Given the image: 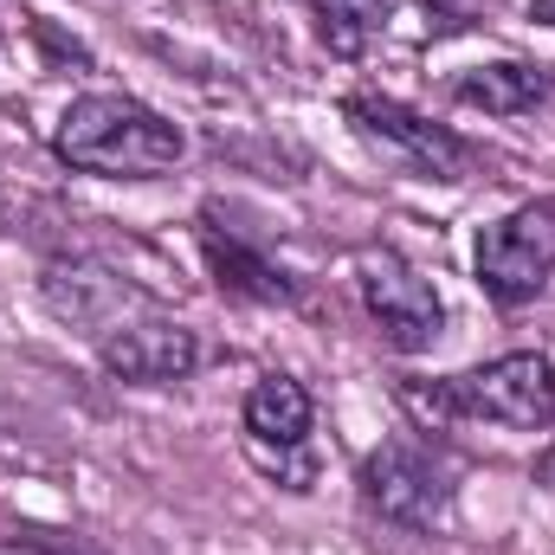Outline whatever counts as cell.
<instances>
[{"label": "cell", "instance_id": "cell-1", "mask_svg": "<svg viewBox=\"0 0 555 555\" xmlns=\"http://www.w3.org/2000/svg\"><path fill=\"white\" fill-rule=\"evenodd\" d=\"M52 155L78 175H104V181H155L168 175L181 155H188V137L149 111L142 98H124V91H91V98H72L59 130H52Z\"/></svg>", "mask_w": 555, "mask_h": 555}, {"label": "cell", "instance_id": "cell-2", "mask_svg": "<svg viewBox=\"0 0 555 555\" xmlns=\"http://www.w3.org/2000/svg\"><path fill=\"white\" fill-rule=\"evenodd\" d=\"M343 124L369 142L395 175H408V181H446L452 188V181H472L478 175V149L459 137V130H446V124L408 111L401 98L349 91L343 98Z\"/></svg>", "mask_w": 555, "mask_h": 555}, {"label": "cell", "instance_id": "cell-3", "mask_svg": "<svg viewBox=\"0 0 555 555\" xmlns=\"http://www.w3.org/2000/svg\"><path fill=\"white\" fill-rule=\"evenodd\" d=\"M446 420H491L511 433H550L555 426V362L537 349H511L485 369H465L439 382Z\"/></svg>", "mask_w": 555, "mask_h": 555}, {"label": "cell", "instance_id": "cell-4", "mask_svg": "<svg viewBox=\"0 0 555 555\" xmlns=\"http://www.w3.org/2000/svg\"><path fill=\"white\" fill-rule=\"evenodd\" d=\"M472 272H478V291H485L498 310L537 304L555 278V201H524V207H511L504 220H491V227L478 233Z\"/></svg>", "mask_w": 555, "mask_h": 555}, {"label": "cell", "instance_id": "cell-5", "mask_svg": "<svg viewBox=\"0 0 555 555\" xmlns=\"http://www.w3.org/2000/svg\"><path fill=\"white\" fill-rule=\"evenodd\" d=\"M362 504L395 530H439L452 517V465L426 439H382L362 472Z\"/></svg>", "mask_w": 555, "mask_h": 555}, {"label": "cell", "instance_id": "cell-6", "mask_svg": "<svg viewBox=\"0 0 555 555\" xmlns=\"http://www.w3.org/2000/svg\"><path fill=\"white\" fill-rule=\"evenodd\" d=\"M240 426H246V452H253V465L266 478H278L284 491H310V478H317V459H310L317 408H310V395H304L297 375H284V369L259 375L246 388Z\"/></svg>", "mask_w": 555, "mask_h": 555}, {"label": "cell", "instance_id": "cell-7", "mask_svg": "<svg viewBox=\"0 0 555 555\" xmlns=\"http://www.w3.org/2000/svg\"><path fill=\"white\" fill-rule=\"evenodd\" d=\"M356 291H362V310L369 323L382 330V343L395 356H426L446 330V304L433 291V278L408 266L395 246H375L356 259Z\"/></svg>", "mask_w": 555, "mask_h": 555}, {"label": "cell", "instance_id": "cell-8", "mask_svg": "<svg viewBox=\"0 0 555 555\" xmlns=\"http://www.w3.org/2000/svg\"><path fill=\"white\" fill-rule=\"evenodd\" d=\"M39 297H46V310H52L65 330H78V336H91V343L117 336L124 323H137V317L155 310L130 278H117L111 266H98V259H52V266L39 272Z\"/></svg>", "mask_w": 555, "mask_h": 555}, {"label": "cell", "instance_id": "cell-9", "mask_svg": "<svg viewBox=\"0 0 555 555\" xmlns=\"http://www.w3.org/2000/svg\"><path fill=\"white\" fill-rule=\"evenodd\" d=\"M98 362H104V375H117V382L168 388V382H188V375L201 369V336H194L188 323H168V317L149 310V317L124 323L117 336L98 343Z\"/></svg>", "mask_w": 555, "mask_h": 555}, {"label": "cell", "instance_id": "cell-10", "mask_svg": "<svg viewBox=\"0 0 555 555\" xmlns=\"http://www.w3.org/2000/svg\"><path fill=\"white\" fill-rule=\"evenodd\" d=\"M194 240H201V259H207V272H214V284L227 297H240V304H297V278L284 266H272L253 240H240L220 220V207H201Z\"/></svg>", "mask_w": 555, "mask_h": 555}, {"label": "cell", "instance_id": "cell-11", "mask_svg": "<svg viewBox=\"0 0 555 555\" xmlns=\"http://www.w3.org/2000/svg\"><path fill=\"white\" fill-rule=\"evenodd\" d=\"M555 91L550 65H530V59H491V65H465L452 78V104L465 111H485V117H530L543 111Z\"/></svg>", "mask_w": 555, "mask_h": 555}, {"label": "cell", "instance_id": "cell-12", "mask_svg": "<svg viewBox=\"0 0 555 555\" xmlns=\"http://www.w3.org/2000/svg\"><path fill=\"white\" fill-rule=\"evenodd\" d=\"M304 7L317 13L323 46L343 52V59H362L375 39L395 33V20L408 13V0H304Z\"/></svg>", "mask_w": 555, "mask_h": 555}, {"label": "cell", "instance_id": "cell-13", "mask_svg": "<svg viewBox=\"0 0 555 555\" xmlns=\"http://www.w3.org/2000/svg\"><path fill=\"white\" fill-rule=\"evenodd\" d=\"M0 555H65V550H52V543H33V537H13V543H0Z\"/></svg>", "mask_w": 555, "mask_h": 555}, {"label": "cell", "instance_id": "cell-14", "mask_svg": "<svg viewBox=\"0 0 555 555\" xmlns=\"http://www.w3.org/2000/svg\"><path fill=\"white\" fill-rule=\"evenodd\" d=\"M530 20L537 26H555V0H530Z\"/></svg>", "mask_w": 555, "mask_h": 555}]
</instances>
